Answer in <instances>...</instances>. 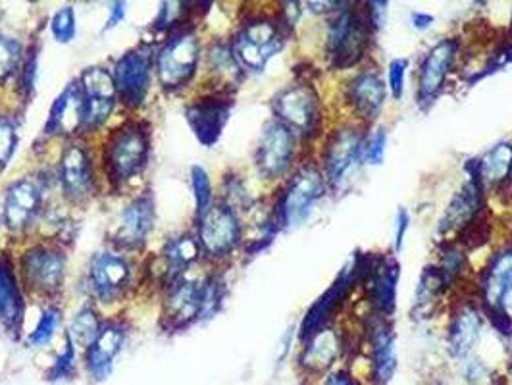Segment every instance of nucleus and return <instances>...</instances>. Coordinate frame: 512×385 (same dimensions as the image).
Here are the masks:
<instances>
[{"mask_svg":"<svg viewBox=\"0 0 512 385\" xmlns=\"http://www.w3.org/2000/svg\"><path fill=\"white\" fill-rule=\"evenodd\" d=\"M335 355H337V337L333 332L324 330L310 337V343L303 355V364L308 370L322 372L332 364Z\"/></svg>","mask_w":512,"mask_h":385,"instance_id":"29","label":"nucleus"},{"mask_svg":"<svg viewBox=\"0 0 512 385\" xmlns=\"http://www.w3.org/2000/svg\"><path fill=\"white\" fill-rule=\"evenodd\" d=\"M482 330V320L476 310L472 308H462L461 312L455 316L451 330H449V349L455 357H462L470 353L474 343L480 337Z\"/></svg>","mask_w":512,"mask_h":385,"instance_id":"26","label":"nucleus"},{"mask_svg":"<svg viewBox=\"0 0 512 385\" xmlns=\"http://www.w3.org/2000/svg\"><path fill=\"white\" fill-rule=\"evenodd\" d=\"M324 385H357L347 374H335L332 378H328V382Z\"/></svg>","mask_w":512,"mask_h":385,"instance_id":"44","label":"nucleus"},{"mask_svg":"<svg viewBox=\"0 0 512 385\" xmlns=\"http://www.w3.org/2000/svg\"><path fill=\"white\" fill-rule=\"evenodd\" d=\"M484 297L493 316H499L501 326H512V251L499 255L487 268Z\"/></svg>","mask_w":512,"mask_h":385,"instance_id":"10","label":"nucleus"},{"mask_svg":"<svg viewBox=\"0 0 512 385\" xmlns=\"http://www.w3.org/2000/svg\"><path fill=\"white\" fill-rule=\"evenodd\" d=\"M72 368H74V341L70 339V335L66 337V349H64V353L58 357L56 360V364L52 366L51 380H62V378H66L70 372H72Z\"/></svg>","mask_w":512,"mask_h":385,"instance_id":"39","label":"nucleus"},{"mask_svg":"<svg viewBox=\"0 0 512 385\" xmlns=\"http://www.w3.org/2000/svg\"><path fill=\"white\" fill-rule=\"evenodd\" d=\"M101 324H99V318L95 314V310L91 307L81 308L76 314V318L72 320V326H70V339H74V343L83 347V349H89L95 339L101 334Z\"/></svg>","mask_w":512,"mask_h":385,"instance_id":"31","label":"nucleus"},{"mask_svg":"<svg viewBox=\"0 0 512 385\" xmlns=\"http://www.w3.org/2000/svg\"><path fill=\"white\" fill-rule=\"evenodd\" d=\"M124 16H126V4H124V2H116V4L112 6V16H110V20L106 22L104 29L118 26V24L124 20Z\"/></svg>","mask_w":512,"mask_h":385,"instance_id":"42","label":"nucleus"},{"mask_svg":"<svg viewBox=\"0 0 512 385\" xmlns=\"http://www.w3.org/2000/svg\"><path fill=\"white\" fill-rule=\"evenodd\" d=\"M203 285L193 282L178 283L168 299V324L174 330L185 328L201 316Z\"/></svg>","mask_w":512,"mask_h":385,"instance_id":"21","label":"nucleus"},{"mask_svg":"<svg viewBox=\"0 0 512 385\" xmlns=\"http://www.w3.org/2000/svg\"><path fill=\"white\" fill-rule=\"evenodd\" d=\"M233 49L243 66L251 70H262L266 62L282 49V37L274 24L255 22L239 31Z\"/></svg>","mask_w":512,"mask_h":385,"instance_id":"5","label":"nucleus"},{"mask_svg":"<svg viewBox=\"0 0 512 385\" xmlns=\"http://www.w3.org/2000/svg\"><path fill=\"white\" fill-rule=\"evenodd\" d=\"M478 210V189L474 183H468L464 191L455 197L449 206L439 231H453L466 226Z\"/></svg>","mask_w":512,"mask_h":385,"instance_id":"28","label":"nucleus"},{"mask_svg":"<svg viewBox=\"0 0 512 385\" xmlns=\"http://www.w3.org/2000/svg\"><path fill=\"white\" fill-rule=\"evenodd\" d=\"M18 135L16 126L8 118H0V168L8 164L12 154L16 151Z\"/></svg>","mask_w":512,"mask_h":385,"instance_id":"36","label":"nucleus"},{"mask_svg":"<svg viewBox=\"0 0 512 385\" xmlns=\"http://www.w3.org/2000/svg\"><path fill=\"white\" fill-rule=\"evenodd\" d=\"M512 170V147L509 143H501L484 154L480 162V176L487 183H499L509 178Z\"/></svg>","mask_w":512,"mask_h":385,"instance_id":"30","label":"nucleus"},{"mask_svg":"<svg viewBox=\"0 0 512 385\" xmlns=\"http://www.w3.org/2000/svg\"><path fill=\"white\" fill-rule=\"evenodd\" d=\"M360 153H362V143L353 129L337 131L330 139L326 156H324V168H326L328 181L332 185H343L349 180L359 166Z\"/></svg>","mask_w":512,"mask_h":385,"instance_id":"12","label":"nucleus"},{"mask_svg":"<svg viewBox=\"0 0 512 385\" xmlns=\"http://www.w3.org/2000/svg\"><path fill=\"white\" fill-rule=\"evenodd\" d=\"M349 99L364 118H374L385 101L384 81L376 74H360L349 91Z\"/></svg>","mask_w":512,"mask_h":385,"instance_id":"25","label":"nucleus"},{"mask_svg":"<svg viewBox=\"0 0 512 385\" xmlns=\"http://www.w3.org/2000/svg\"><path fill=\"white\" fill-rule=\"evenodd\" d=\"M231 103L228 99H203L185 110V118L197 139L210 147L222 135V129L230 118Z\"/></svg>","mask_w":512,"mask_h":385,"instance_id":"13","label":"nucleus"},{"mask_svg":"<svg viewBox=\"0 0 512 385\" xmlns=\"http://www.w3.org/2000/svg\"><path fill=\"white\" fill-rule=\"evenodd\" d=\"M52 33L58 43H70L76 35V16L70 6L58 10L52 18Z\"/></svg>","mask_w":512,"mask_h":385,"instance_id":"35","label":"nucleus"},{"mask_svg":"<svg viewBox=\"0 0 512 385\" xmlns=\"http://www.w3.org/2000/svg\"><path fill=\"white\" fill-rule=\"evenodd\" d=\"M351 285V280L347 274H341L332 287L318 299V303L314 307L308 310L307 318L303 322V328H301V337L303 339H310L312 335L318 334L322 324L328 320V316L332 314L335 307L343 301L347 289Z\"/></svg>","mask_w":512,"mask_h":385,"instance_id":"24","label":"nucleus"},{"mask_svg":"<svg viewBox=\"0 0 512 385\" xmlns=\"http://www.w3.org/2000/svg\"><path fill=\"white\" fill-rule=\"evenodd\" d=\"M149 156V133L139 124L118 129L106 145V170L112 181L129 180L139 174Z\"/></svg>","mask_w":512,"mask_h":385,"instance_id":"1","label":"nucleus"},{"mask_svg":"<svg viewBox=\"0 0 512 385\" xmlns=\"http://www.w3.org/2000/svg\"><path fill=\"white\" fill-rule=\"evenodd\" d=\"M22 270L31 289L41 293H54L64 282L66 258L56 249L39 245L29 249L24 255Z\"/></svg>","mask_w":512,"mask_h":385,"instance_id":"6","label":"nucleus"},{"mask_svg":"<svg viewBox=\"0 0 512 385\" xmlns=\"http://www.w3.org/2000/svg\"><path fill=\"white\" fill-rule=\"evenodd\" d=\"M201 245L197 243V239H193L191 235H181L178 239H172L166 245L164 257H166V268H168V280L170 282H178L181 274L185 272V268L199 257Z\"/></svg>","mask_w":512,"mask_h":385,"instance_id":"27","label":"nucleus"},{"mask_svg":"<svg viewBox=\"0 0 512 385\" xmlns=\"http://www.w3.org/2000/svg\"><path fill=\"white\" fill-rule=\"evenodd\" d=\"M385 143H387V135H385L384 129H378L376 133H372L368 143L362 147L364 160L368 164H380L384 160Z\"/></svg>","mask_w":512,"mask_h":385,"instance_id":"38","label":"nucleus"},{"mask_svg":"<svg viewBox=\"0 0 512 385\" xmlns=\"http://www.w3.org/2000/svg\"><path fill=\"white\" fill-rule=\"evenodd\" d=\"M60 180H62L64 193L72 201H83L93 195V189H95L93 170H91L87 153L81 147L72 145L66 149L60 162Z\"/></svg>","mask_w":512,"mask_h":385,"instance_id":"17","label":"nucleus"},{"mask_svg":"<svg viewBox=\"0 0 512 385\" xmlns=\"http://www.w3.org/2000/svg\"><path fill=\"white\" fill-rule=\"evenodd\" d=\"M58 322H60V312H58V308H47V310L43 312V316H41V320H39L35 332L29 335V343H31L33 347H43V345H47V343L51 341L54 332H56Z\"/></svg>","mask_w":512,"mask_h":385,"instance_id":"34","label":"nucleus"},{"mask_svg":"<svg viewBox=\"0 0 512 385\" xmlns=\"http://www.w3.org/2000/svg\"><path fill=\"white\" fill-rule=\"evenodd\" d=\"M293 156V133L282 122H270L260 137L256 164L268 178H278L289 168Z\"/></svg>","mask_w":512,"mask_h":385,"instance_id":"9","label":"nucleus"},{"mask_svg":"<svg viewBox=\"0 0 512 385\" xmlns=\"http://www.w3.org/2000/svg\"><path fill=\"white\" fill-rule=\"evenodd\" d=\"M18 58H20L18 43L0 35V79H6L14 72Z\"/></svg>","mask_w":512,"mask_h":385,"instance_id":"37","label":"nucleus"},{"mask_svg":"<svg viewBox=\"0 0 512 385\" xmlns=\"http://www.w3.org/2000/svg\"><path fill=\"white\" fill-rule=\"evenodd\" d=\"M154 226V203L151 195L135 199L122 212L120 226L116 231V243L126 249H137L145 243Z\"/></svg>","mask_w":512,"mask_h":385,"instance_id":"16","label":"nucleus"},{"mask_svg":"<svg viewBox=\"0 0 512 385\" xmlns=\"http://www.w3.org/2000/svg\"><path fill=\"white\" fill-rule=\"evenodd\" d=\"M366 45L364 26L357 20L355 14L343 12L332 22L330 37H328V51L337 66H353L360 58Z\"/></svg>","mask_w":512,"mask_h":385,"instance_id":"11","label":"nucleus"},{"mask_svg":"<svg viewBox=\"0 0 512 385\" xmlns=\"http://www.w3.org/2000/svg\"><path fill=\"white\" fill-rule=\"evenodd\" d=\"M324 181L316 168L305 166L289 181L280 205V218L285 226H299L322 197Z\"/></svg>","mask_w":512,"mask_h":385,"instance_id":"4","label":"nucleus"},{"mask_svg":"<svg viewBox=\"0 0 512 385\" xmlns=\"http://www.w3.org/2000/svg\"><path fill=\"white\" fill-rule=\"evenodd\" d=\"M395 370V349L393 339L385 330H378L374 337V372L376 380L384 385L391 380V374Z\"/></svg>","mask_w":512,"mask_h":385,"instance_id":"32","label":"nucleus"},{"mask_svg":"<svg viewBox=\"0 0 512 385\" xmlns=\"http://www.w3.org/2000/svg\"><path fill=\"white\" fill-rule=\"evenodd\" d=\"M41 203L39 187L33 181H16L10 185L4 201V222L10 230H20L31 222Z\"/></svg>","mask_w":512,"mask_h":385,"instance_id":"18","label":"nucleus"},{"mask_svg":"<svg viewBox=\"0 0 512 385\" xmlns=\"http://www.w3.org/2000/svg\"><path fill=\"white\" fill-rule=\"evenodd\" d=\"M407 222H409V214L405 210H401L399 220H397V249H401V245H403V235L407 231Z\"/></svg>","mask_w":512,"mask_h":385,"instance_id":"43","label":"nucleus"},{"mask_svg":"<svg viewBox=\"0 0 512 385\" xmlns=\"http://www.w3.org/2000/svg\"><path fill=\"white\" fill-rule=\"evenodd\" d=\"M83 91V129L99 128L110 116L116 103V83L103 68H89L81 76Z\"/></svg>","mask_w":512,"mask_h":385,"instance_id":"3","label":"nucleus"},{"mask_svg":"<svg viewBox=\"0 0 512 385\" xmlns=\"http://www.w3.org/2000/svg\"><path fill=\"white\" fill-rule=\"evenodd\" d=\"M276 112L282 118V124L308 133L318 124V103L314 93L303 87L295 85L285 89L276 99Z\"/></svg>","mask_w":512,"mask_h":385,"instance_id":"14","label":"nucleus"},{"mask_svg":"<svg viewBox=\"0 0 512 385\" xmlns=\"http://www.w3.org/2000/svg\"><path fill=\"white\" fill-rule=\"evenodd\" d=\"M22 314L24 301L20 295L12 262L8 257H0V320L8 330L16 332L22 324Z\"/></svg>","mask_w":512,"mask_h":385,"instance_id":"23","label":"nucleus"},{"mask_svg":"<svg viewBox=\"0 0 512 385\" xmlns=\"http://www.w3.org/2000/svg\"><path fill=\"white\" fill-rule=\"evenodd\" d=\"M35 74H37V52H31V58L27 60L26 72H24V87L27 91L33 87Z\"/></svg>","mask_w":512,"mask_h":385,"instance_id":"41","label":"nucleus"},{"mask_svg":"<svg viewBox=\"0 0 512 385\" xmlns=\"http://www.w3.org/2000/svg\"><path fill=\"white\" fill-rule=\"evenodd\" d=\"M199 241L210 257H224L239 241V222L228 206H210L201 218Z\"/></svg>","mask_w":512,"mask_h":385,"instance_id":"8","label":"nucleus"},{"mask_svg":"<svg viewBox=\"0 0 512 385\" xmlns=\"http://www.w3.org/2000/svg\"><path fill=\"white\" fill-rule=\"evenodd\" d=\"M199 43L191 33H180L166 43L158 54L156 68L164 87L176 89L185 85L197 70Z\"/></svg>","mask_w":512,"mask_h":385,"instance_id":"2","label":"nucleus"},{"mask_svg":"<svg viewBox=\"0 0 512 385\" xmlns=\"http://www.w3.org/2000/svg\"><path fill=\"white\" fill-rule=\"evenodd\" d=\"M124 345V330L118 324H108L101 330L95 343L87 349V368L95 380L108 378L114 359Z\"/></svg>","mask_w":512,"mask_h":385,"instance_id":"20","label":"nucleus"},{"mask_svg":"<svg viewBox=\"0 0 512 385\" xmlns=\"http://www.w3.org/2000/svg\"><path fill=\"white\" fill-rule=\"evenodd\" d=\"M407 66H409L407 60H393L389 64V89H391L393 97H397V99L403 95Z\"/></svg>","mask_w":512,"mask_h":385,"instance_id":"40","label":"nucleus"},{"mask_svg":"<svg viewBox=\"0 0 512 385\" xmlns=\"http://www.w3.org/2000/svg\"><path fill=\"white\" fill-rule=\"evenodd\" d=\"M129 278V268L124 258L101 253L93 258L89 266V287L101 301L114 299Z\"/></svg>","mask_w":512,"mask_h":385,"instance_id":"15","label":"nucleus"},{"mask_svg":"<svg viewBox=\"0 0 512 385\" xmlns=\"http://www.w3.org/2000/svg\"><path fill=\"white\" fill-rule=\"evenodd\" d=\"M191 178H193V193H195V201H197V214L201 220L210 210V203H212L210 180H208L205 168H201V166H193Z\"/></svg>","mask_w":512,"mask_h":385,"instance_id":"33","label":"nucleus"},{"mask_svg":"<svg viewBox=\"0 0 512 385\" xmlns=\"http://www.w3.org/2000/svg\"><path fill=\"white\" fill-rule=\"evenodd\" d=\"M79 128H83V91L79 83H72L52 104L45 131L49 135H58Z\"/></svg>","mask_w":512,"mask_h":385,"instance_id":"19","label":"nucleus"},{"mask_svg":"<svg viewBox=\"0 0 512 385\" xmlns=\"http://www.w3.org/2000/svg\"><path fill=\"white\" fill-rule=\"evenodd\" d=\"M455 51H457V45L453 41H441L426 56V60L422 64V72H420V97L422 99H432L441 89L447 72L453 64Z\"/></svg>","mask_w":512,"mask_h":385,"instance_id":"22","label":"nucleus"},{"mask_svg":"<svg viewBox=\"0 0 512 385\" xmlns=\"http://www.w3.org/2000/svg\"><path fill=\"white\" fill-rule=\"evenodd\" d=\"M151 81V56L145 51L124 54L114 70L116 91L129 106H139L145 101Z\"/></svg>","mask_w":512,"mask_h":385,"instance_id":"7","label":"nucleus"}]
</instances>
